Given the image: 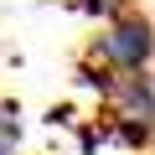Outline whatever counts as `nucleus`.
Here are the masks:
<instances>
[{
    "label": "nucleus",
    "instance_id": "f257e3e1",
    "mask_svg": "<svg viewBox=\"0 0 155 155\" xmlns=\"http://www.w3.org/2000/svg\"><path fill=\"white\" fill-rule=\"evenodd\" d=\"M83 62H93L104 72H140V67H150L155 62V21L140 5L124 11V16H114V21H104L98 36L88 41Z\"/></svg>",
    "mask_w": 155,
    "mask_h": 155
},
{
    "label": "nucleus",
    "instance_id": "f03ea898",
    "mask_svg": "<svg viewBox=\"0 0 155 155\" xmlns=\"http://www.w3.org/2000/svg\"><path fill=\"white\" fill-rule=\"evenodd\" d=\"M98 104H104V119L155 124V78H150V67H140V72H104Z\"/></svg>",
    "mask_w": 155,
    "mask_h": 155
},
{
    "label": "nucleus",
    "instance_id": "7ed1b4c3",
    "mask_svg": "<svg viewBox=\"0 0 155 155\" xmlns=\"http://www.w3.org/2000/svg\"><path fill=\"white\" fill-rule=\"evenodd\" d=\"M26 145V114L16 98H0V155H21Z\"/></svg>",
    "mask_w": 155,
    "mask_h": 155
},
{
    "label": "nucleus",
    "instance_id": "20e7f679",
    "mask_svg": "<svg viewBox=\"0 0 155 155\" xmlns=\"http://www.w3.org/2000/svg\"><path fill=\"white\" fill-rule=\"evenodd\" d=\"M72 5L83 11L88 21H98V26H104V21H114V16H124V11H134L140 0H72Z\"/></svg>",
    "mask_w": 155,
    "mask_h": 155
}]
</instances>
